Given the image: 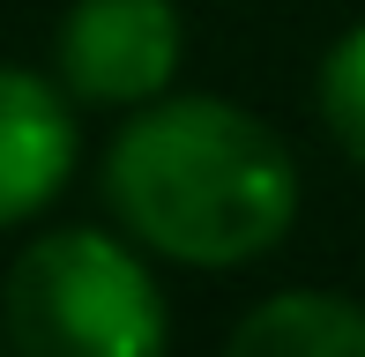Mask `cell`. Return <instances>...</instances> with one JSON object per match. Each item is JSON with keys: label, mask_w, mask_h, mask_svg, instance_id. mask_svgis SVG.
<instances>
[{"label": "cell", "mask_w": 365, "mask_h": 357, "mask_svg": "<svg viewBox=\"0 0 365 357\" xmlns=\"http://www.w3.org/2000/svg\"><path fill=\"white\" fill-rule=\"evenodd\" d=\"M105 208L164 268L239 275L298 231L306 171L254 105L164 90L157 105L120 112L105 149Z\"/></svg>", "instance_id": "obj_1"}, {"label": "cell", "mask_w": 365, "mask_h": 357, "mask_svg": "<svg viewBox=\"0 0 365 357\" xmlns=\"http://www.w3.org/2000/svg\"><path fill=\"white\" fill-rule=\"evenodd\" d=\"M8 357H172L157 253L120 223H45L0 268Z\"/></svg>", "instance_id": "obj_2"}, {"label": "cell", "mask_w": 365, "mask_h": 357, "mask_svg": "<svg viewBox=\"0 0 365 357\" xmlns=\"http://www.w3.org/2000/svg\"><path fill=\"white\" fill-rule=\"evenodd\" d=\"M187 15L179 0H68L53 23V75L90 112H142L179 90Z\"/></svg>", "instance_id": "obj_3"}, {"label": "cell", "mask_w": 365, "mask_h": 357, "mask_svg": "<svg viewBox=\"0 0 365 357\" xmlns=\"http://www.w3.org/2000/svg\"><path fill=\"white\" fill-rule=\"evenodd\" d=\"M53 68L0 60V231H23L68 193L82 164V119Z\"/></svg>", "instance_id": "obj_4"}, {"label": "cell", "mask_w": 365, "mask_h": 357, "mask_svg": "<svg viewBox=\"0 0 365 357\" xmlns=\"http://www.w3.org/2000/svg\"><path fill=\"white\" fill-rule=\"evenodd\" d=\"M217 357H365V298L291 283L231 320Z\"/></svg>", "instance_id": "obj_5"}, {"label": "cell", "mask_w": 365, "mask_h": 357, "mask_svg": "<svg viewBox=\"0 0 365 357\" xmlns=\"http://www.w3.org/2000/svg\"><path fill=\"white\" fill-rule=\"evenodd\" d=\"M313 112H321V134L365 171V15L328 38L313 68Z\"/></svg>", "instance_id": "obj_6"}, {"label": "cell", "mask_w": 365, "mask_h": 357, "mask_svg": "<svg viewBox=\"0 0 365 357\" xmlns=\"http://www.w3.org/2000/svg\"><path fill=\"white\" fill-rule=\"evenodd\" d=\"M0 357H8V343H0Z\"/></svg>", "instance_id": "obj_7"}]
</instances>
